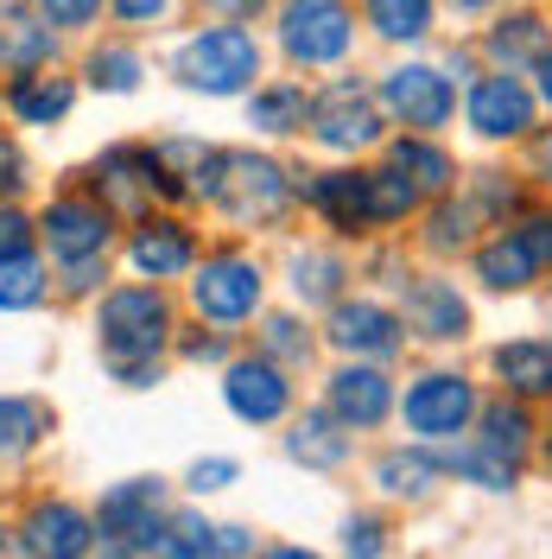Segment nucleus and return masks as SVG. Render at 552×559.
Here are the masks:
<instances>
[{"label": "nucleus", "instance_id": "1", "mask_svg": "<svg viewBox=\"0 0 552 559\" xmlns=\"http://www.w3.org/2000/svg\"><path fill=\"white\" fill-rule=\"evenodd\" d=\"M191 198L216 204L236 229H274L292 216L299 204V185L292 173L267 159V153H242V146H209L191 173Z\"/></svg>", "mask_w": 552, "mask_h": 559}, {"label": "nucleus", "instance_id": "2", "mask_svg": "<svg viewBox=\"0 0 552 559\" xmlns=\"http://www.w3.org/2000/svg\"><path fill=\"white\" fill-rule=\"evenodd\" d=\"M89 331H96L103 369L166 362V349H172V337H178V306H172V293L153 286V280H121V286H103V293H96Z\"/></svg>", "mask_w": 552, "mask_h": 559}, {"label": "nucleus", "instance_id": "3", "mask_svg": "<svg viewBox=\"0 0 552 559\" xmlns=\"http://www.w3.org/2000/svg\"><path fill=\"white\" fill-rule=\"evenodd\" d=\"M261 64H267V51H261L254 26H242V20H216V26H197V33L178 38V51H172L178 90H191V96H209V103L248 96V90H254V76H261Z\"/></svg>", "mask_w": 552, "mask_h": 559}, {"label": "nucleus", "instance_id": "4", "mask_svg": "<svg viewBox=\"0 0 552 559\" xmlns=\"http://www.w3.org/2000/svg\"><path fill=\"white\" fill-rule=\"evenodd\" d=\"M83 191H96L121 223H134L146 210L159 204H184L191 191H184V178L172 173V159L153 146V140H115L103 146L96 159H89V173H83Z\"/></svg>", "mask_w": 552, "mask_h": 559}, {"label": "nucleus", "instance_id": "5", "mask_svg": "<svg viewBox=\"0 0 552 559\" xmlns=\"http://www.w3.org/2000/svg\"><path fill=\"white\" fill-rule=\"evenodd\" d=\"M191 293V312L216 324V331H242L267 312V267L248 254V248H209L197 254V267L184 274Z\"/></svg>", "mask_w": 552, "mask_h": 559}, {"label": "nucleus", "instance_id": "6", "mask_svg": "<svg viewBox=\"0 0 552 559\" xmlns=\"http://www.w3.org/2000/svg\"><path fill=\"white\" fill-rule=\"evenodd\" d=\"M172 484L166 477H121L96 496V547L115 559H140V554H159V534L172 522Z\"/></svg>", "mask_w": 552, "mask_h": 559}, {"label": "nucleus", "instance_id": "7", "mask_svg": "<svg viewBox=\"0 0 552 559\" xmlns=\"http://www.w3.org/2000/svg\"><path fill=\"white\" fill-rule=\"evenodd\" d=\"M279 58L292 70H344L356 58V7L349 0H274Z\"/></svg>", "mask_w": 552, "mask_h": 559}, {"label": "nucleus", "instance_id": "8", "mask_svg": "<svg viewBox=\"0 0 552 559\" xmlns=\"http://www.w3.org/2000/svg\"><path fill=\"white\" fill-rule=\"evenodd\" d=\"M38 248L51 267L64 261H96V254H115L121 248V216L96 198V191H58L51 204L38 210Z\"/></svg>", "mask_w": 552, "mask_h": 559}, {"label": "nucleus", "instance_id": "9", "mask_svg": "<svg viewBox=\"0 0 552 559\" xmlns=\"http://www.w3.org/2000/svg\"><path fill=\"white\" fill-rule=\"evenodd\" d=\"M305 134L324 146V153H369L387 140V108L381 96L362 83V76H337V83H324V90H311V121Z\"/></svg>", "mask_w": 552, "mask_h": 559}, {"label": "nucleus", "instance_id": "10", "mask_svg": "<svg viewBox=\"0 0 552 559\" xmlns=\"http://www.w3.org/2000/svg\"><path fill=\"white\" fill-rule=\"evenodd\" d=\"M477 407H483V394H477L470 376H457V369H425V376H413L407 394L394 401L400 426H407L413 439H425V445H451V439H464L470 419H477Z\"/></svg>", "mask_w": 552, "mask_h": 559}, {"label": "nucleus", "instance_id": "11", "mask_svg": "<svg viewBox=\"0 0 552 559\" xmlns=\"http://www.w3.org/2000/svg\"><path fill=\"white\" fill-rule=\"evenodd\" d=\"M375 96H381V108H387L394 128H407V134H439V128H451V115H457V76H451L445 64L407 58V64L381 70Z\"/></svg>", "mask_w": 552, "mask_h": 559}, {"label": "nucleus", "instance_id": "12", "mask_svg": "<svg viewBox=\"0 0 552 559\" xmlns=\"http://www.w3.org/2000/svg\"><path fill=\"white\" fill-rule=\"evenodd\" d=\"M464 121H470V134L489 140V146L527 140L540 128V96H533V83H527L520 70L489 64L483 76H470V90H464Z\"/></svg>", "mask_w": 552, "mask_h": 559}, {"label": "nucleus", "instance_id": "13", "mask_svg": "<svg viewBox=\"0 0 552 559\" xmlns=\"http://www.w3.org/2000/svg\"><path fill=\"white\" fill-rule=\"evenodd\" d=\"M197 254H204L197 229H191L184 216H172V210H146V216L128 223V236H121V261H128V274L153 280V286L184 280L191 267H197Z\"/></svg>", "mask_w": 552, "mask_h": 559}, {"label": "nucleus", "instance_id": "14", "mask_svg": "<svg viewBox=\"0 0 552 559\" xmlns=\"http://www.w3.org/2000/svg\"><path fill=\"white\" fill-rule=\"evenodd\" d=\"M292 369H279L274 356H229L223 362V407L242 419V426H279V419H292Z\"/></svg>", "mask_w": 552, "mask_h": 559}, {"label": "nucleus", "instance_id": "15", "mask_svg": "<svg viewBox=\"0 0 552 559\" xmlns=\"http://www.w3.org/2000/svg\"><path fill=\"white\" fill-rule=\"evenodd\" d=\"M324 344L344 349V356H362V362H394L407 349V318L381 299H362V293L349 299L344 293L324 318Z\"/></svg>", "mask_w": 552, "mask_h": 559}, {"label": "nucleus", "instance_id": "16", "mask_svg": "<svg viewBox=\"0 0 552 559\" xmlns=\"http://www.w3.org/2000/svg\"><path fill=\"white\" fill-rule=\"evenodd\" d=\"M13 540L33 559H83L96 554V515L83 502H70V496H38L33 509L13 522Z\"/></svg>", "mask_w": 552, "mask_h": 559}, {"label": "nucleus", "instance_id": "17", "mask_svg": "<svg viewBox=\"0 0 552 559\" xmlns=\"http://www.w3.org/2000/svg\"><path fill=\"white\" fill-rule=\"evenodd\" d=\"M394 401H400V388H394V376H387V362L349 356L344 369L324 382V407L344 419L349 432H381V426L394 419Z\"/></svg>", "mask_w": 552, "mask_h": 559}, {"label": "nucleus", "instance_id": "18", "mask_svg": "<svg viewBox=\"0 0 552 559\" xmlns=\"http://www.w3.org/2000/svg\"><path fill=\"white\" fill-rule=\"evenodd\" d=\"M76 96H83V76H70V70H58V64L13 70V76L0 83V103H7V121H13V128H64Z\"/></svg>", "mask_w": 552, "mask_h": 559}, {"label": "nucleus", "instance_id": "19", "mask_svg": "<svg viewBox=\"0 0 552 559\" xmlns=\"http://www.w3.org/2000/svg\"><path fill=\"white\" fill-rule=\"evenodd\" d=\"M400 318H407V337H419V344H464L470 337V299L457 293V280H400Z\"/></svg>", "mask_w": 552, "mask_h": 559}, {"label": "nucleus", "instance_id": "20", "mask_svg": "<svg viewBox=\"0 0 552 559\" xmlns=\"http://www.w3.org/2000/svg\"><path fill=\"white\" fill-rule=\"evenodd\" d=\"M299 204H305L317 223H331L337 236H369V229H375L369 173H356V166H337V173L299 178Z\"/></svg>", "mask_w": 552, "mask_h": 559}, {"label": "nucleus", "instance_id": "21", "mask_svg": "<svg viewBox=\"0 0 552 559\" xmlns=\"http://www.w3.org/2000/svg\"><path fill=\"white\" fill-rule=\"evenodd\" d=\"M547 248L533 242V229L527 223H502L489 242H477V280H483V293H495V299H508V293H527L533 280L547 274Z\"/></svg>", "mask_w": 552, "mask_h": 559}, {"label": "nucleus", "instance_id": "22", "mask_svg": "<svg viewBox=\"0 0 552 559\" xmlns=\"http://www.w3.org/2000/svg\"><path fill=\"white\" fill-rule=\"evenodd\" d=\"M58 45H64V33H51V20L33 0H0V76L58 64Z\"/></svg>", "mask_w": 552, "mask_h": 559}, {"label": "nucleus", "instance_id": "23", "mask_svg": "<svg viewBox=\"0 0 552 559\" xmlns=\"http://www.w3.org/2000/svg\"><path fill=\"white\" fill-rule=\"evenodd\" d=\"M286 457L299 471H344L349 457H356V432L331 407H305V414H292V426H286Z\"/></svg>", "mask_w": 552, "mask_h": 559}, {"label": "nucleus", "instance_id": "24", "mask_svg": "<svg viewBox=\"0 0 552 559\" xmlns=\"http://www.w3.org/2000/svg\"><path fill=\"white\" fill-rule=\"evenodd\" d=\"M439 484H445V457L432 452L425 439H413V445H387V452L375 457V489L387 496V502H432Z\"/></svg>", "mask_w": 552, "mask_h": 559}, {"label": "nucleus", "instance_id": "25", "mask_svg": "<svg viewBox=\"0 0 552 559\" xmlns=\"http://www.w3.org/2000/svg\"><path fill=\"white\" fill-rule=\"evenodd\" d=\"M547 45H552V26L533 7H495V20L483 26V58L495 70H533V58Z\"/></svg>", "mask_w": 552, "mask_h": 559}, {"label": "nucleus", "instance_id": "26", "mask_svg": "<svg viewBox=\"0 0 552 559\" xmlns=\"http://www.w3.org/2000/svg\"><path fill=\"white\" fill-rule=\"evenodd\" d=\"M489 376L515 401H552V337H508L489 349Z\"/></svg>", "mask_w": 552, "mask_h": 559}, {"label": "nucleus", "instance_id": "27", "mask_svg": "<svg viewBox=\"0 0 552 559\" xmlns=\"http://www.w3.org/2000/svg\"><path fill=\"white\" fill-rule=\"evenodd\" d=\"M311 121V90L305 83H292V76H274V83H254L248 90V128L267 140H292L305 134Z\"/></svg>", "mask_w": 552, "mask_h": 559}, {"label": "nucleus", "instance_id": "28", "mask_svg": "<svg viewBox=\"0 0 552 559\" xmlns=\"http://www.w3.org/2000/svg\"><path fill=\"white\" fill-rule=\"evenodd\" d=\"M286 286H292V299H299V312H311V306H337L349 286V261L337 254V248H292L286 254Z\"/></svg>", "mask_w": 552, "mask_h": 559}, {"label": "nucleus", "instance_id": "29", "mask_svg": "<svg viewBox=\"0 0 552 559\" xmlns=\"http://www.w3.org/2000/svg\"><path fill=\"white\" fill-rule=\"evenodd\" d=\"M58 432V407L38 394H0V464H26V457Z\"/></svg>", "mask_w": 552, "mask_h": 559}, {"label": "nucleus", "instance_id": "30", "mask_svg": "<svg viewBox=\"0 0 552 559\" xmlns=\"http://www.w3.org/2000/svg\"><path fill=\"white\" fill-rule=\"evenodd\" d=\"M470 439H483V445H495L502 457H527L533 445H540V426H533V414H527V401H515V394H495V401H483L477 407V419H470Z\"/></svg>", "mask_w": 552, "mask_h": 559}, {"label": "nucleus", "instance_id": "31", "mask_svg": "<svg viewBox=\"0 0 552 559\" xmlns=\"http://www.w3.org/2000/svg\"><path fill=\"white\" fill-rule=\"evenodd\" d=\"M83 83H89L96 96H134L140 83H146L140 45L134 38H103V45H89V51H83Z\"/></svg>", "mask_w": 552, "mask_h": 559}, {"label": "nucleus", "instance_id": "32", "mask_svg": "<svg viewBox=\"0 0 552 559\" xmlns=\"http://www.w3.org/2000/svg\"><path fill=\"white\" fill-rule=\"evenodd\" d=\"M51 299V261H45V248H13V254H0V312H38Z\"/></svg>", "mask_w": 552, "mask_h": 559}, {"label": "nucleus", "instance_id": "33", "mask_svg": "<svg viewBox=\"0 0 552 559\" xmlns=\"http://www.w3.org/2000/svg\"><path fill=\"white\" fill-rule=\"evenodd\" d=\"M445 477H457V484H477L489 489V496H508V489L520 484V464L515 457H502L495 445H483V439H451V452H445Z\"/></svg>", "mask_w": 552, "mask_h": 559}, {"label": "nucleus", "instance_id": "34", "mask_svg": "<svg viewBox=\"0 0 552 559\" xmlns=\"http://www.w3.org/2000/svg\"><path fill=\"white\" fill-rule=\"evenodd\" d=\"M387 159L413 178L425 198H445L451 185H457V159L439 146V134H400V140H387Z\"/></svg>", "mask_w": 552, "mask_h": 559}, {"label": "nucleus", "instance_id": "35", "mask_svg": "<svg viewBox=\"0 0 552 559\" xmlns=\"http://www.w3.org/2000/svg\"><path fill=\"white\" fill-rule=\"evenodd\" d=\"M362 26L381 45H425L439 26V0H362Z\"/></svg>", "mask_w": 552, "mask_h": 559}, {"label": "nucleus", "instance_id": "36", "mask_svg": "<svg viewBox=\"0 0 552 559\" xmlns=\"http://www.w3.org/2000/svg\"><path fill=\"white\" fill-rule=\"evenodd\" d=\"M477 229H489L483 216H477V204L470 198H439V204L425 210V248L432 254H464V248H477Z\"/></svg>", "mask_w": 552, "mask_h": 559}, {"label": "nucleus", "instance_id": "37", "mask_svg": "<svg viewBox=\"0 0 552 559\" xmlns=\"http://www.w3.org/2000/svg\"><path fill=\"white\" fill-rule=\"evenodd\" d=\"M254 349L274 356L279 369H305L311 356H317V337H311V324L299 312H267L261 331H254Z\"/></svg>", "mask_w": 552, "mask_h": 559}, {"label": "nucleus", "instance_id": "38", "mask_svg": "<svg viewBox=\"0 0 552 559\" xmlns=\"http://www.w3.org/2000/svg\"><path fill=\"white\" fill-rule=\"evenodd\" d=\"M369 204H375V229H394V223L419 216L425 191H419V185L400 173L394 159H387V166H375V173H369Z\"/></svg>", "mask_w": 552, "mask_h": 559}, {"label": "nucleus", "instance_id": "39", "mask_svg": "<svg viewBox=\"0 0 552 559\" xmlns=\"http://www.w3.org/2000/svg\"><path fill=\"white\" fill-rule=\"evenodd\" d=\"M159 559H216V522L191 515V509H172V522L159 534Z\"/></svg>", "mask_w": 552, "mask_h": 559}, {"label": "nucleus", "instance_id": "40", "mask_svg": "<svg viewBox=\"0 0 552 559\" xmlns=\"http://www.w3.org/2000/svg\"><path fill=\"white\" fill-rule=\"evenodd\" d=\"M184 0H108V20L121 26L128 38H146V33H172Z\"/></svg>", "mask_w": 552, "mask_h": 559}, {"label": "nucleus", "instance_id": "41", "mask_svg": "<svg viewBox=\"0 0 552 559\" xmlns=\"http://www.w3.org/2000/svg\"><path fill=\"white\" fill-rule=\"evenodd\" d=\"M470 204H477V216L483 223H508V216H520V185L508 173H477L470 178Z\"/></svg>", "mask_w": 552, "mask_h": 559}, {"label": "nucleus", "instance_id": "42", "mask_svg": "<svg viewBox=\"0 0 552 559\" xmlns=\"http://www.w3.org/2000/svg\"><path fill=\"white\" fill-rule=\"evenodd\" d=\"M33 7L51 20V33H64V38H89L108 13V0H33Z\"/></svg>", "mask_w": 552, "mask_h": 559}, {"label": "nucleus", "instance_id": "43", "mask_svg": "<svg viewBox=\"0 0 552 559\" xmlns=\"http://www.w3.org/2000/svg\"><path fill=\"white\" fill-rule=\"evenodd\" d=\"M108 267H115V254H96V261H64V267H51V293L58 299H96L103 293Z\"/></svg>", "mask_w": 552, "mask_h": 559}, {"label": "nucleus", "instance_id": "44", "mask_svg": "<svg viewBox=\"0 0 552 559\" xmlns=\"http://www.w3.org/2000/svg\"><path fill=\"white\" fill-rule=\"evenodd\" d=\"M172 349H178V362H229V331H216V324H178V337H172Z\"/></svg>", "mask_w": 552, "mask_h": 559}, {"label": "nucleus", "instance_id": "45", "mask_svg": "<svg viewBox=\"0 0 552 559\" xmlns=\"http://www.w3.org/2000/svg\"><path fill=\"white\" fill-rule=\"evenodd\" d=\"M236 477H242V464H236V457H197V464L184 471V489H191V496H223Z\"/></svg>", "mask_w": 552, "mask_h": 559}, {"label": "nucleus", "instance_id": "46", "mask_svg": "<svg viewBox=\"0 0 552 559\" xmlns=\"http://www.w3.org/2000/svg\"><path fill=\"white\" fill-rule=\"evenodd\" d=\"M344 554H362V559H375L387 554V522L381 515H344V540H337Z\"/></svg>", "mask_w": 552, "mask_h": 559}, {"label": "nucleus", "instance_id": "47", "mask_svg": "<svg viewBox=\"0 0 552 559\" xmlns=\"http://www.w3.org/2000/svg\"><path fill=\"white\" fill-rule=\"evenodd\" d=\"M26 185H33V166H26V153L0 140V204H20V198H26Z\"/></svg>", "mask_w": 552, "mask_h": 559}, {"label": "nucleus", "instance_id": "48", "mask_svg": "<svg viewBox=\"0 0 552 559\" xmlns=\"http://www.w3.org/2000/svg\"><path fill=\"white\" fill-rule=\"evenodd\" d=\"M38 242V216H26L20 204H0V254Z\"/></svg>", "mask_w": 552, "mask_h": 559}, {"label": "nucleus", "instance_id": "49", "mask_svg": "<svg viewBox=\"0 0 552 559\" xmlns=\"http://www.w3.org/2000/svg\"><path fill=\"white\" fill-rule=\"evenodd\" d=\"M197 7H204L209 20H242V26H254L274 0H197Z\"/></svg>", "mask_w": 552, "mask_h": 559}, {"label": "nucleus", "instance_id": "50", "mask_svg": "<svg viewBox=\"0 0 552 559\" xmlns=\"http://www.w3.org/2000/svg\"><path fill=\"white\" fill-rule=\"evenodd\" d=\"M121 388H159L166 382V362H128V369H108Z\"/></svg>", "mask_w": 552, "mask_h": 559}, {"label": "nucleus", "instance_id": "51", "mask_svg": "<svg viewBox=\"0 0 552 559\" xmlns=\"http://www.w3.org/2000/svg\"><path fill=\"white\" fill-rule=\"evenodd\" d=\"M533 96H540V108H552V45L533 58Z\"/></svg>", "mask_w": 552, "mask_h": 559}, {"label": "nucleus", "instance_id": "52", "mask_svg": "<svg viewBox=\"0 0 552 559\" xmlns=\"http://www.w3.org/2000/svg\"><path fill=\"white\" fill-rule=\"evenodd\" d=\"M216 554H254V534L248 527H216Z\"/></svg>", "mask_w": 552, "mask_h": 559}, {"label": "nucleus", "instance_id": "53", "mask_svg": "<svg viewBox=\"0 0 552 559\" xmlns=\"http://www.w3.org/2000/svg\"><path fill=\"white\" fill-rule=\"evenodd\" d=\"M527 140H533V173H547L540 185H552V134H540V128H533Z\"/></svg>", "mask_w": 552, "mask_h": 559}, {"label": "nucleus", "instance_id": "54", "mask_svg": "<svg viewBox=\"0 0 552 559\" xmlns=\"http://www.w3.org/2000/svg\"><path fill=\"white\" fill-rule=\"evenodd\" d=\"M445 7H457V13H495V7H508V0H445Z\"/></svg>", "mask_w": 552, "mask_h": 559}, {"label": "nucleus", "instance_id": "55", "mask_svg": "<svg viewBox=\"0 0 552 559\" xmlns=\"http://www.w3.org/2000/svg\"><path fill=\"white\" fill-rule=\"evenodd\" d=\"M0 554H20V540H13V527L0 522Z\"/></svg>", "mask_w": 552, "mask_h": 559}, {"label": "nucleus", "instance_id": "56", "mask_svg": "<svg viewBox=\"0 0 552 559\" xmlns=\"http://www.w3.org/2000/svg\"><path fill=\"white\" fill-rule=\"evenodd\" d=\"M540 464H547V471H552V426H547V432H540Z\"/></svg>", "mask_w": 552, "mask_h": 559}, {"label": "nucleus", "instance_id": "57", "mask_svg": "<svg viewBox=\"0 0 552 559\" xmlns=\"http://www.w3.org/2000/svg\"><path fill=\"white\" fill-rule=\"evenodd\" d=\"M0 115H7V103H0Z\"/></svg>", "mask_w": 552, "mask_h": 559}, {"label": "nucleus", "instance_id": "58", "mask_svg": "<svg viewBox=\"0 0 552 559\" xmlns=\"http://www.w3.org/2000/svg\"><path fill=\"white\" fill-rule=\"evenodd\" d=\"M547 7H552V0H547Z\"/></svg>", "mask_w": 552, "mask_h": 559}]
</instances>
